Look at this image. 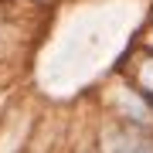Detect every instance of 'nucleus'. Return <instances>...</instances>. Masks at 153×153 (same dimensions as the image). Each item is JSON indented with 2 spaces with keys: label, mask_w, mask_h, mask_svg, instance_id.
I'll use <instances>...</instances> for the list:
<instances>
[{
  "label": "nucleus",
  "mask_w": 153,
  "mask_h": 153,
  "mask_svg": "<svg viewBox=\"0 0 153 153\" xmlns=\"http://www.w3.org/2000/svg\"><path fill=\"white\" fill-rule=\"evenodd\" d=\"M105 153H153V143L143 140L140 133L116 129V133L105 136Z\"/></svg>",
  "instance_id": "nucleus-1"
},
{
  "label": "nucleus",
  "mask_w": 153,
  "mask_h": 153,
  "mask_svg": "<svg viewBox=\"0 0 153 153\" xmlns=\"http://www.w3.org/2000/svg\"><path fill=\"white\" fill-rule=\"evenodd\" d=\"M140 82H143V88L153 95V58L150 61H143V71H140Z\"/></svg>",
  "instance_id": "nucleus-2"
}]
</instances>
